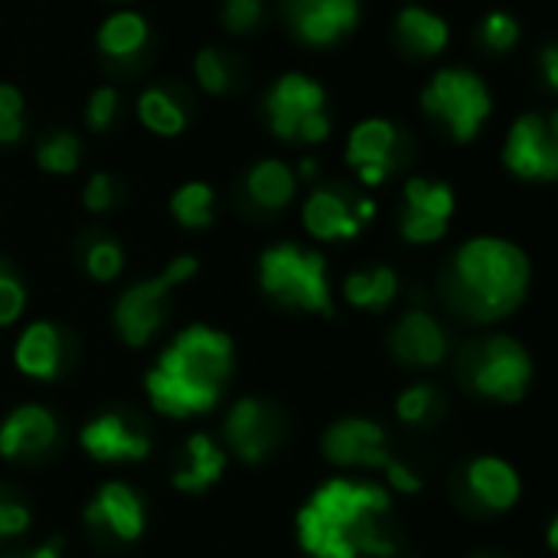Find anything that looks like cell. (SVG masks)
Masks as SVG:
<instances>
[{
    "label": "cell",
    "mask_w": 558,
    "mask_h": 558,
    "mask_svg": "<svg viewBox=\"0 0 558 558\" xmlns=\"http://www.w3.org/2000/svg\"><path fill=\"white\" fill-rule=\"evenodd\" d=\"M389 494L366 481H327L298 513V543L311 558H392Z\"/></svg>",
    "instance_id": "cell-1"
},
{
    "label": "cell",
    "mask_w": 558,
    "mask_h": 558,
    "mask_svg": "<svg viewBox=\"0 0 558 558\" xmlns=\"http://www.w3.org/2000/svg\"><path fill=\"white\" fill-rule=\"evenodd\" d=\"M235 347L229 333L206 324H193L173 337L160 353L157 366L147 373V396L160 415L190 418L206 415L222 396L226 379L232 376Z\"/></svg>",
    "instance_id": "cell-2"
},
{
    "label": "cell",
    "mask_w": 558,
    "mask_h": 558,
    "mask_svg": "<svg viewBox=\"0 0 558 558\" xmlns=\"http://www.w3.org/2000/svg\"><path fill=\"white\" fill-rule=\"evenodd\" d=\"M530 278V258L517 242L474 235L451 258V304L477 324H494L523 304Z\"/></svg>",
    "instance_id": "cell-3"
},
{
    "label": "cell",
    "mask_w": 558,
    "mask_h": 558,
    "mask_svg": "<svg viewBox=\"0 0 558 558\" xmlns=\"http://www.w3.org/2000/svg\"><path fill=\"white\" fill-rule=\"evenodd\" d=\"M258 284L271 301L284 307H301L307 314H324V317L333 314L327 258L314 248L294 242L265 248L258 258Z\"/></svg>",
    "instance_id": "cell-4"
},
{
    "label": "cell",
    "mask_w": 558,
    "mask_h": 558,
    "mask_svg": "<svg viewBox=\"0 0 558 558\" xmlns=\"http://www.w3.org/2000/svg\"><path fill=\"white\" fill-rule=\"evenodd\" d=\"M422 111L435 118L458 144H468L487 124L494 111V95L477 72L464 65H448L435 72L432 82L425 85Z\"/></svg>",
    "instance_id": "cell-5"
},
{
    "label": "cell",
    "mask_w": 558,
    "mask_h": 558,
    "mask_svg": "<svg viewBox=\"0 0 558 558\" xmlns=\"http://www.w3.org/2000/svg\"><path fill=\"white\" fill-rule=\"evenodd\" d=\"M196 271H199V262L193 255H180L157 278L131 284L114 304V330L121 333V340L134 350L147 347L163 327V314H167L163 307H167L170 291L190 281Z\"/></svg>",
    "instance_id": "cell-6"
},
{
    "label": "cell",
    "mask_w": 558,
    "mask_h": 558,
    "mask_svg": "<svg viewBox=\"0 0 558 558\" xmlns=\"http://www.w3.org/2000/svg\"><path fill=\"white\" fill-rule=\"evenodd\" d=\"M471 389L490 402L517 405L533 383V360L513 337H487L464 363Z\"/></svg>",
    "instance_id": "cell-7"
},
{
    "label": "cell",
    "mask_w": 558,
    "mask_h": 558,
    "mask_svg": "<svg viewBox=\"0 0 558 558\" xmlns=\"http://www.w3.org/2000/svg\"><path fill=\"white\" fill-rule=\"evenodd\" d=\"M504 163L513 177L530 183H553L558 177V137L556 118L546 121L539 114H523L507 134Z\"/></svg>",
    "instance_id": "cell-8"
},
{
    "label": "cell",
    "mask_w": 558,
    "mask_h": 558,
    "mask_svg": "<svg viewBox=\"0 0 558 558\" xmlns=\"http://www.w3.org/2000/svg\"><path fill=\"white\" fill-rule=\"evenodd\" d=\"M458 199L454 190L441 180L412 177L405 183V216H402V239L412 245H435L448 235L454 219Z\"/></svg>",
    "instance_id": "cell-9"
},
{
    "label": "cell",
    "mask_w": 558,
    "mask_h": 558,
    "mask_svg": "<svg viewBox=\"0 0 558 558\" xmlns=\"http://www.w3.org/2000/svg\"><path fill=\"white\" fill-rule=\"evenodd\" d=\"M327 108V92L317 78L304 75V72H284L265 95V111H268V124L271 134L281 141H294L298 124Z\"/></svg>",
    "instance_id": "cell-10"
},
{
    "label": "cell",
    "mask_w": 558,
    "mask_h": 558,
    "mask_svg": "<svg viewBox=\"0 0 558 558\" xmlns=\"http://www.w3.org/2000/svg\"><path fill=\"white\" fill-rule=\"evenodd\" d=\"M281 438L278 412L262 399H239L226 415V441L245 464H262Z\"/></svg>",
    "instance_id": "cell-11"
},
{
    "label": "cell",
    "mask_w": 558,
    "mask_h": 558,
    "mask_svg": "<svg viewBox=\"0 0 558 558\" xmlns=\"http://www.w3.org/2000/svg\"><path fill=\"white\" fill-rule=\"evenodd\" d=\"M284 10L304 46H333L360 23V0H288Z\"/></svg>",
    "instance_id": "cell-12"
},
{
    "label": "cell",
    "mask_w": 558,
    "mask_h": 558,
    "mask_svg": "<svg viewBox=\"0 0 558 558\" xmlns=\"http://www.w3.org/2000/svg\"><path fill=\"white\" fill-rule=\"evenodd\" d=\"M324 454L337 468H373L383 471L392 454L386 445V432L369 418H343L327 428Z\"/></svg>",
    "instance_id": "cell-13"
},
{
    "label": "cell",
    "mask_w": 558,
    "mask_h": 558,
    "mask_svg": "<svg viewBox=\"0 0 558 558\" xmlns=\"http://www.w3.org/2000/svg\"><path fill=\"white\" fill-rule=\"evenodd\" d=\"M399 128L389 118H363L347 137V160L366 186H379L396 167Z\"/></svg>",
    "instance_id": "cell-14"
},
{
    "label": "cell",
    "mask_w": 558,
    "mask_h": 558,
    "mask_svg": "<svg viewBox=\"0 0 558 558\" xmlns=\"http://www.w3.org/2000/svg\"><path fill=\"white\" fill-rule=\"evenodd\" d=\"M78 445L85 448L88 458L101 464L144 461L150 454V438L137 425H131V418L121 412H105L95 422H88L78 432Z\"/></svg>",
    "instance_id": "cell-15"
},
{
    "label": "cell",
    "mask_w": 558,
    "mask_h": 558,
    "mask_svg": "<svg viewBox=\"0 0 558 558\" xmlns=\"http://www.w3.org/2000/svg\"><path fill=\"white\" fill-rule=\"evenodd\" d=\"M392 356L412 369H432L448 356V333L428 311H409L389 337Z\"/></svg>",
    "instance_id": "cell-16"
},
{
    "label": "cell",
    "mask_w": 558,
    "mask_h": 558,
    "mask_svg": "<svg viewBox=\"0 0 558 558\" xmlns=\"http://www.w3.org/2000/svg\"><path fill=\"white\" fill-rule=\"evenodd\" d=\"M59 438L56 415L43 405H20L0 425V458L23 461L46 454Z\"/></svg>",
    "instance_id": "cell-17"
},
{
    "label": "cell",
    "mask_w": 558,
    "mask_h": 558,
    "mask_svg": "<svg viewBox=\"0 0 558 558\" xmlns=\"http://www.w3.org/2000/svg\"><path fill=\"white\" fill-rule=\"evenodd\" d=\"M85 523L111 533L121 543H134L144 533V504L128 484H105L85 507Z\"/></svg>",
    "instance_id": "cell-18"
},
{
    "label": "cell",
    "mask_w": 558,
    "mask_h": 558,
    "mask_svg": "<svg viewBox=\"0 0 558 558\" xmlns=\"http://www.w3.org/2000/svg\"><path fill=\"white\" fill-rule=\"evenodd\" d=\"M464 490L477 507L490 513H507L520 500V474L500 458H474L464 468Z\"/></svg>",
    "instance_id": "cell-19"
},
{
    "label": "cell",
    "mask_w": 558,
    "mask_h": 558,
    "mask_svg": "<svg viewBox=\"0 0 558 558\" xmlns=\"http://www.w3.org/2000/svg\"><path fill=\"white\" fill-rule=\"evenodd\" d=\"M304 229L320 242H340L356 239L363 222L353 213V199L333 186H317L304 203Z\"/></svg>",
    "instance_id": "cell-20"
},
{
    "label": "cell",
    "mask_w": 558,
    "mask_h": 558,
    "mask_svg": "<svg viewBox=\"0 0 558 558\" xmlns=\"http://www.w3.org/2000/svg\"><path fill=\"white\" fill-rule=\"evenodd\" d=\"M13 363L23 376L39 379V383H52L62 369V333H59V327L49 320L29 324L13 347Z\"/></svg>",
    "instance_id": "cell-21"
},
{
    "label": "cell",
    "mask_w": 558,
    "mask_h": 558,
    "mask_svg": "<svg viewBox=\"0 0 558 558\" xmlns=\"http://www.w3.org/2000/svg\"><path fill=\"white\" fill-rule=\"evenodd\" d=\"M396 36H399L402 49H409L412 56L432 59V56H441L448 49L451 29H448V20L438 16L435 10L409 3L396 16Z\"/></svg>",
    "instance_id": "cell-22"
},
{
    "label": "cell",
    "mask_w": 558,
    "mask_h": 558,
    "mask_svg": "<svg viewBox=\"0 0 558 558\" xmlns=\"http://www.w3.org/2000/svg\"><path fill=\"white\" fill-rule=\"evenodd\" d=\"M226 474V454L216 448L209 435H193L183 451V464L173 474V487L180 494H203Z\"/></svg>",
    "instance_id": "cell-23"
},
{
    "label": "cell",
    "mask_w": 558,
    "mask_h": 558,
    "mask_svg": "<svg viewBox=\"0 0 558 558\" xmlns=\"http://www.w3.org/2000/svg\"><path fill=\"white\" fill-rule=\"evenodd\" d=\"M147 36H150V26H147L144 13H137V10H114L111 16L101 20L95 43H98V49L108 59H134L147 46Z\"/></svg>",
    "instance_id": "cell-24"
},
{
    "label": "cell",
    "mask_w": 558,
    "mask_h": 558,
    "mask_svg": "<svg viewBox=\"0 0 558 558\" xmlns=\"http://www.w3.org/2000/svg\"><path fill=\"white\" fill-rule=\"evenodd\" d=\"M245 190H248L252 203H258L265 209H284V206H291V199L298 193V173L284 160L268 157L248 170Z\"/></svg>",
    "instance_id": "cell-25"
},
{
    "label": "cell",
    "mask_w": 558,
    "mask_h": 558,
    "mask_svg": "<svg viewBox=\"0 0 558 558\" xmlns=\"http://www.w3.org/2000/svg\"><path fill=\"white\" fill-rule=\"evenodd\" d=\"M399 294V278L389 265L353 271L343 281V298L356 311H386Z\"/></svg>",
    "instance_id": "cell-26"
},
{
    "label": "cell",
    "mask_w": 558,
    "mask_h": 558,
    "mask_svg": "<svg viewBox=\"0 0 558 558\" xmlns=\"http://www.w3.org/2000/svg\"><path fill=\"white\" fill-rule=\"evenodd\" d=\"M137 118L141 124L157 137H180L186 131V108L160 85H150L137 98Z\"/></svg>",
    "instance_id": "cell-27"
},
{
    "label": "cell",
    "mask_w": 558,
    "mask_h": 558,
    "mask_svg": "<svg viewBox=\"0 0 558 558\" xmlns=\"http://www.w3.org/2000/svg\"><path fill=\"white\" fill-rule=\"evenodd\" d=\"M213 206L216 190L203 180H190L170 196V213L183 229H206L213 222Z\"/></svg>",
    "instance_id": "cell-28"
},
{
    "label": "cell",
    "mask_w": 558,
    "mask_h": 558,
    "mask_svg": "<svg viewBox=\"0 0 558 558\" xmlns=\"http://www.w3.org/2000/svg\"><path fill=\"white\" fill-rule=\"evenodd\" d=\"M82 163V144L72 131H49L39 144H36V167L56 177H65L72 170H78Z\"/></svg>",
    "instance_id": "cell-29"
},
{
    "label": "cell",
    "mask_w": 558,
    "mask_h": 558,
    "mask_svg": "<svg viewBox=\"0 0 558 558\" xmlns=\"http://www.w3.org/2000/svg\"><path fill=\"white\" fill-rule=\"evenodd\" d=\"M193 72H196L199 88L209 92V95H226L229 85H232V65H229L226 52H219V49H203V52H196Z\"/></svg>",
    "instance_id": "cell-30"
},
{
    "label": "cell",
    "mask_w": 558,
    "mask_h": 558,
    "mask_svg": "<svg viewBox=\"0 0 558 558\" xmlns=\"http://www.w3.org/2000/svg\"><path fill=\"white\" fill-rule=\"evenodd\" d=\"M124 268V248L114 239H95L85 252V271L95 281H114Z\"/></svg>",
    "instance_id": "cell-31"
},
{
    "label": "cell",
    "mask_w": 558,
    "mask_h": 558,
    "mask_svg": "<svg viewBox=\"0 0 558 558\" xmlns=\"http://www.w3.org/2000/svg\"><path fill=\"white\" fill-rule=\"evenodd\" d=\"M481 43L490 52H510L520 43V23H517V16L507 13V10L487 13L484 23H481Z\"/></svg>",
    "instance_id": "cell-32"
},
{
    "label": "cell",
    "mask_w": 558,
    "mask_h": 558,
    "mask_svg": "<svg viewBox=\"0 0 558 558\" xmlns=\"http://www.w3.org/2000/svg\"><path fill=\"white\" fill-rule=\"evenodd\" d=\"M438 409V392L428 386V383H418V386H409L399 399H396V415L405 422V425H422L435 415Z\"/></svg>",
    "instance_id": "cell-33"
},
{
    "label": "cell",
    "mask_w": 558,
    "mask_h": 558,
    "mask_svg": "<svg viewBox=\"0 0 558 558\" xmlns=\"http://www.w3.org/2000/svg\"><path fill=\"white\" fill-rule=\"evenodd\" d=\"M265 20V0H222V26L235 36L258 29Z\"/></svg>",
    "instance_id": "cell-34"
},
{
    "label": "cell",
    "mask_w": 558,
    "mask_h": 558,
    "mask_svg": "<svg viewBox=\"0 0 558 558\" xmlns=\"http://www.w3.org/2000/svg\"><path fill=\"white\" fill-rule=\"evenodd\" d=\"M23 137V95L13 85H0V144Z\"/></svg>",
    "instance_id": "cell-35"
},
{
    "label": "cell",
    "mask_w": 558,
    "mask_h": 558,
    "mask_svg": "<svg viewBox=\"0 0 558 558\" xmlns=\"http://www.w3.org/2000/svg\"><path fill=\"white\" fill-rule=\"evenodd\" d=\"M114 114H118V92H114L111 85L95 88V92L88 95V101H85V124H88L95 134H105V131L111 128Z\"/></svg>",
    "instance_id": "cell-36"
},
{
    "label": "cell",
    "mask_w": 558,
    "mask_h": 558,
    "mask_svg": "<svg viewBox=\"0 0 558 558\" xmlns=\"http://www.w3.org/2000/svg\"><path fill=\"white\" fill-rule=\"evenodd\" d=\"M26 307V288L20 284L16 275L0 268V327H10L23 317Z\"/></svg>",
    "instance_id": "cell-37"
},
{
    "label": "cell",
    "mask_w": 558,
    "mask_h": 558,
    "mask_svg": "<svg viewBox=\"0 0 558 558\" xmlns=\"http://www.w3.org/2000/svg\"><path fill=\"white\" fill-rule=\"evenodd\" d=\"M29 507L23 500H16L13 494L0 490V539L10 536H23L29 530Z\"/></svg>",
    "instance_id": "cell-38"
},
{
    "label": "cell",
    "mask_w": 558,
    "mask_h": 558,
    "mask_svg": "<svg viewBox=\"0 0 558 558\" xmlns=\"http://www.w3.org/2000/svg\"><path fill=\"white\" fill-rule=\"evenodd\" d=\"M82 203L88 213H108L111 203H114V186H111V177L108 173H92L85 190H82Z\"/></svg>",
    "instance_id": "cell-39"
},
{
    "label": "cell",
    "mask_w": 558,
    "mask_h": 558,
    "mask_svg": "<svg viewBox=\"0 0 558 558\" xmlns=\"http://www.w3.org/2000/svg\"><path fill=\"white\" fill-rule=\"evenodd\" d=\"M383 471H386V481H389L392 490H399V494H418L422 490V477L409 464H402V461L392 458Z\"/></svg>",
    "instance_id": "cell-40"
},
{
    "label": "cell",
    "mask_w": 558,
    "mask_h": 558,
    "mask_svg": "<svg viewBox=\"0 0 558 558\" xmlns=\"http://www.w3.org/2000/svg\"><path fill=\"white\" fill-rule=\"evenodd\" d=\"M327 137H330V118H327V111L307 114V118L298 124V134H294V141H301V144H320V141H327Z\"/></svg>",
    "instance_id": "cell-41"
},
{
    "label": "cell",
    "mask_w": 558,
    "mask_h": 558,
    "mask_svg": "<svg viewBox=\"0 0 558 558\" xmlns=\"http://www.w3.org/2000/svg\"><path fill=\"white\" fill-rule=\"evenodd\" d=\"M543 75H546V85L558 88V49L556 46H546L543 49Z\"/></svg>",
    "instance_id": "cell-42"
},
{
    "label": "cell",
    "mask_w": 558,
    "mask_h": 558,
    "mask_svg": "<svg viewBox=\"0 0 558 558\" xmlns=\"http://www.w3.org/2000/svg\"><path fill=\"white\" fill-rule=\"evenodd\" d=\"M23 558H62V553H59V546H56V543H46V546L33 549L29 556H23Z\"/></svg>",
    "instance_id": "cell-43"
},
{
    "label": "cell",
    "mask_w": 558,
    "mask_h": 558,
    "mask_svg": "<svg viewBox=\"0 0 558 558\" xmlns=\"http://www.w3.org/2000/svg\"><path fill=\"white\" fill-rule=\"evenodd\" d=\"M298 177H304V180H314V177H317V160H311V157H307V160L298 167Z\"/></svg>",
    "instance_id": "cell-44"
},
{
    "label": "cell",
    "mask_w": 558,
    "mask_h": 558,
    "mask_svg": "<svg viewBox=\"0 0 558 558\" xmlns=\"http://www.w3.org/2000/svg\"><path fill=\"white\" fill-rule=\"evenodd\" d=\"M118 3H128V0H118Z\"/></svg>",
    "instance_id": "cell-45"
},
{
    "label": "cell",
    "mask_w": 558,
    "mask_h": 558,
    "mask_svg": "<svg viewBox=\"0 0 558 558\" xmlns=\"http://www.w3.org/2000/svg\"><path fill=\"white\" fill-rule=\"evenodd\" d=\"M474 558H487V556H474Z\"/></svg>",
    "instance_id": "cell-46"
}]
</instances>
